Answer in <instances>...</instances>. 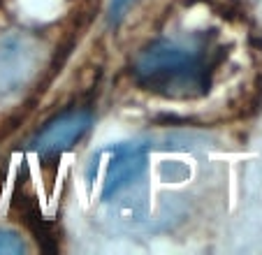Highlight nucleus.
Wrapping results in <instances>:
<instances>
[{
    "mask_svg": "<svg viewBox=\"0 0 262 255\" xmlns=\"http://www.w3.org/2000/svg\"><path fill=\"white\" fill-rule=\"evenodd\" d=\"M223 49L207 37H158L133 60V79L142 91L165 100H198L211 91Z\"/></svg>",
    "mask_w": 262,
    "mask_h": 255,
    "instance_id": "f257e3e1",
    "label": "nucleus"
},
{
    "mask_svg": "<svg viewBox=\"0 0 262 255\" xmlns=\"http://www.w3.org/2000/svg\"><path fill=\"white\" fill-rule=\"evenodd\" d=\"M45 42L30 30L0 33V109L24 98L45 65Z\"/></svg>",
    "mask_w": 262,
    "mask_h": 255,
    "instance_id": "f03ea898",
    "label": "nucleus"
},
{
    "mask_svg": "<svg viewBox=\"0 0 262 255\" xmlns=\"http://www.w3.org/2000/svg\"><path fill=\"white\" fill-rule=\"evenodd\" d=\"M158 146L154 139H133V142H119L102 148L93 158L98 162H104L100 200H116L135 183L142 181L151 167V153Z\"/></svg>",
    "mask_w": 262,
    "mask_h": 255,
    "instance_id": "7ed1b4c3",
    "label": "nucleus"
},
{
    "mask_svg": "<svg viewBox=\"0 0 262 255\" xmlns=\"http://www.w3.org/2000/svg\"><path fill=\"white\" fill-rule=\"evenodd\" d=\"M91 125H93L91 109H68L45 123V128L30 139V148L42 160H54L72 151L91 130Z\"/></svg>",
    "mask_w": 262,
    "mask_h": 255,
    "instance_id": "20e7f679",
    "label": "nucleus"
},
{
    "mask_svg": "<svg viewBox=\"0 0 262 255\" xmlns=\"http://www.w3.org/2000/svg\"><path fill=\"white\" fill-rule=\"evenodd\" d=\"M28 250L26 241L14 230H0V255H21Z\"/></svg>",
    "mask_w": 262,
    "mask_h": 255,
    "instance_id": "39448f33",
    "label": "nucleus"
},
{
    "mask_svg": "<svg viewBox=\"0 0 262 255\" xmlns=\"http://www.w3.org/2000/svg\"><path fill=\"white\" fill-rule=\"evenodd\" d=\"M130 3L133 0H109V10H107V19H109V26H119L123 21L125 12H128Z\"/></svg>",
    "mask_w": 262,
    "mask_h": 255,
    "instance_id": "423d86ee",
    "label": "nucleus"
}]
</instances>
